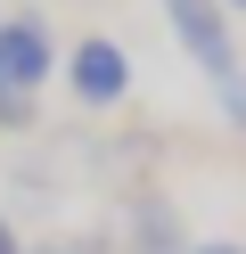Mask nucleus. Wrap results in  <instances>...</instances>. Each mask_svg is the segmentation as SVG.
Returning <instances> with one entry per match:
<instances>
[{
  "instance_id": "nucleus-1",
  "label": "nucleus",
  "mask_w": 246,
  "mask_h": 254,
  "mask_svg": "<svg viewBox=\"0 0 246 254\" xmlns=\"http://www.w3.org/2000/svg\"><path fill=\"white\" fill-rule=\"evenodd\" d=\"M164 25H172V41L205 66L213 90L238 82V41H230V8L222 0H164Z\"/></svg>"
},
{
  "instance_id": "nucleus-2",
  "label": "nucleus",
  "mask_w": 246,
  "mask_h": 254,
  "mask_svg": "<svg viewBox=\"0 0 246 254\" xmlns=\"http://www.w3.org/2000/svg\"><path fill=\"white\" fill-rule=\"evenodd\" d=\"M58 41L41 17H0V99H33V82H49Z\"/></svg>"
},
{
  "instance_id": "nucleus-3",
  "label": "nucleus",
  "mask_w": 246,
  "mask_h": 254,
  "mask_svg": "<svg viewBox=\"0 0 246 254\" xmlns=\"http://www.w3.org/2000/svg\"><path fill=\"white\" fill-rule=\"evenodd\" d=\"M66 82H74V99H82V107H115V99L131 90V58H123V41H107V33L74 41V58H66Z\"/></svg>"
},
{
  "instance_id": "nucleus-4",
  "label": "nucleus",
  "mask_w": 246,
  "mask_h": 254,
  "mask_svg": "<svg viewBox=\"0 0 246 254\" xmlns=\"http://www.w3.org/2000/svg\"><path fill=\"white\" fill-rule=\"evenodd\" d=\"M0 254H25V246H16V230H8V221H0Z\"/></svg>"
},
{
  "instance_id": "nucleus-5",
  "label": "nucleus",
  "mask_w": 246,
  "mask_h": 254,
  "mask_svg": "<svg viewBox=\"0 0 246 254\" xmlns=\"http://www.w3.org/2000/svg\"><path fill=\"white\" fill-rule=\"evenodd\" d=\"M197 254H238V246H197Z\"/></svg>"
},
{
  "instance_id": "nucleus-6",
  "label": "nucleus",
  "mask_w": 246,
  "mask_h": 254,
  "mask_svg": "<svg viewBox=\"0 0 246 254\" xmlns=\"http://www.w3.org/2000/svg\"><path fill=\"white\" fill-rule=\"evenodd\" d=\"M222 8H238V17H246V0H222Z\"/></svg>"
}]
</instances>
